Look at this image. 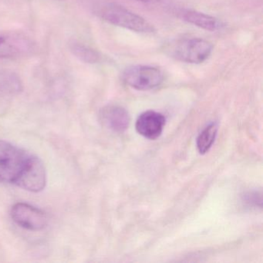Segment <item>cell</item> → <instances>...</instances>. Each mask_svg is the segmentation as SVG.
Returning <instances> with one entry per match:
<instances>
[{"mask_svg":"<svg viewBox=\"0 0 263 263\" xmlns=\"http://www.w3.org/2000/svg\"><path fill=\"white\" fill-rule=\"evenodd\" d=\"M30 156L24 149L0 140V183L16 184Z\"/></svg>","mask_w":263,"mask_h":263,"instance_id":"obj_1","label":"cell"},{"mask_svg":"<svg viewBox=\"0 0 263 263\" xmlns=\"http://www.w3.org/2000/svg\"><path fill=\"white\" fill-rule=\"evenodd\" d=\"M101 19L117 27L141 33L155 32L153 26L139 15L116 4H106L98 10Z\"/></svg>","mask_w":263,"mask_h":263,"instance_id":"obj_2","label":"cell"},{"mask_svg":"<svg viewBox=\"0 0 263 263\" xmlns=\"http://www.w3.org/2000/svg\"><path fill=\"white\" fill-rule=\"evenodd\" d=\"M213 45L201 38L181 40L169 46L167 52L172 58L187 64H201L211 56Z\"/></svg>","mask_w":263,"mask_h":263,"instance_id":"obj_3","label":"cell"},{"mask_svg":"<svg viewBox=\"0 0 263 263\" xmlns=\"http://www.w3.org/2000/svg\"><path fill=\"white\" fill-rule=\"evenodd\" d=\"M124 82L138 90L156 88L164 81V74L156 67L137 65L127 68L123 74Z\"/></svg>","mask_w":263,"mask_h":263,"instance_id":"obj_4","label":"cell"},{"mask_svg":"<svg viewBox=\"0 0 263 263\" xmlns=\"http://www.w3.org/2000/svg\"><path fill=\"white\" fill-rule=\"evenodd\" d=\"M47 172L42 160L31 154L30 160L15 185L32 192H39L45 189Z\"/></svg>","mask_w":263,"mask_h":263,"instance_id":"obj_5","label":"cell"},{"mask_svg":"<svg viewBox=\"0 0 263 263\" xmlns=\"http://www.w3.org/2000/svg\"><path fill=\"white\" fill-rule=\"evenodd\" d=\"M10 215L16 224L27 230H42L48 224V218L44 211L27 203L15 204Z\"/></svg>","mask_w":263,"mask_h":263,"instance_id":"obj_6","label":"cell"},{"mask_svg":"<svg viewBox=\"0 0 263 263\" xmlns=\"http://www.w3.org/2000/svg\"><path fill=\"white\" fill-rule=\"evenodd\" d=\"M34 49L33 41L22 35L0 34V60L27 56Z\"/></svg>","mask_w":263,"mask_h":263,"instance_id":"obj_7","label":"cell"},{"mask_svg":"<svg viewBox=\"0 0 263 263\" xmlns=\"http://www.w3.org/2000/svg\"><path fill=\"white\" fill-rule=\"evenodd\" d=\"M165 118L162 114L147 110L140 115L136 121V130L139 135L150 140L161 136L165 125Z\"/></svg>","mask_w":263,"mask_h":263,"instance_id":"obj_8","label":"cell"},{"mask_svg":"<svg viewBox=\"0 0 263 263\" xmlns=\"http://www.w3.org/2000/svg\"><path fill=\"white\" fill-rule=\"evenodd\" d=\"M100 118L104 127L116 133L125 132L130 124L128 112L120 106L104 107L100 112Z\"/></svg>","mask_w":263,"mask_h":263,"instance_id":"obj_9","label":"cell"},{"mask_svg":"<svg viewBox=\"0 0 263 263\" xmlns=\"http://www.w3.org/2000/svg\"><path fill=\"white\" fill-rule=\"evenodd\" d=\"M181 14L186 22L209 31H215L221 27V24L216 18L205 13L195 10H185Z\"/></svg>","mask_w":263,"mask_h":263,"instance_id":"obj_10","label":"cell"},{"mask_svg":"<svg viewBox=\"0 0 263 263\" xmlns=\"http://www.w3.org/2000/svg\"><path fill=\"white\" fill-rule=\"evenodd\" d=\"M69 49L75 58L86 64H96L101 60L98 51L78 41H70Z\"/></svg>","mask_w":263,"mask_h":263,"instance_id":"obj_11","label":"cell"},{"mask_svg":"<svg viewBox=\"0 0 263 263\" xmlns=\"http://www.w3.org/2000/svg\"><path fill=\"white\" fill-rule=\"evenodd\" d=\"M218 127L215 124H211L201 132L197 138V147L201 155L207 153L216 138Z\"/></svg>","mask_w":263,"mask_h":263,"instance_id":"obj_12","label":"cell"},{"mask_svg":"<svg viewBox=\"0 0 263 263\" xmlns=\"http://www.w3.org/2000/svg\"><path fill=\"white\" fill-rule=\"evenodd\" d=\"M22 83L13 73H0V95H13L21 91Z\"/></svg>","mask_w":263,"mask_h":263,"instance_id":"obj_13","label":"cell"},{"mask_svg":"<svg viewBox=\"0 0 263 263\" xmlns=\"http://www.w3.org/2000/svg\"><path fill=\"white\" fill-rule=\"evenodd\" d=\"M138 2L146 3V4H155L159 2L161 0H137Z\"/></svg>","mask_w":263,"mask_h":263,"instance_id":"obj_14","label":"cell"}]
</instances>
